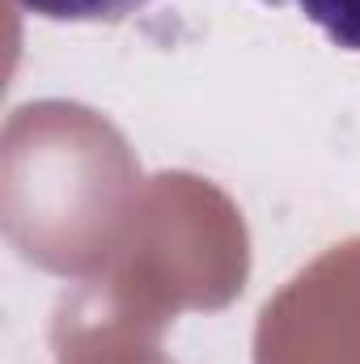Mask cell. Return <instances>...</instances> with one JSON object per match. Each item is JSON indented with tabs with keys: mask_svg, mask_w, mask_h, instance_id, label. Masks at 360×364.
<instances>
[{
	"mask_svg": "<svg viewBox=\"0 0 360 364\" xmlns=\"http://www.w3.org/2000/svg\"><path fill=\"white\" fill-rule=\"evenodd\" d=\"M149 0H21L26 13L47 21H123Z\"/></svg>",
	"mask_w": 360,
	"mask_h": 364,
	"instance_id": "6da1fadb",
	"label": "cell"
},
{
	"mask_svg": "<svg viewBox=\"0 0 360 364\" xmlns=\"http://www.w3.org/2000/svg\"><path fill=\"white\" fill-rule=\"evenodd\" d=\"M297 9L339 47L360 51V0H297Z\"/></svg>",
	"mask_w": 360,
	"mask_h": 364,
	"instance_id": "7a4b0ae2",
	"label": "cell"
}]
</instances>
